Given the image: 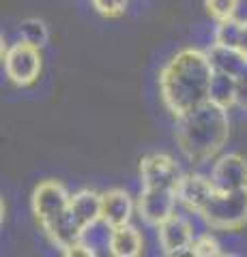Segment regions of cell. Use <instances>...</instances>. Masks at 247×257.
Returning <instances> with one entry per match:
<instances>
[{
    "mask_svg": "<svg viewBox=\"0 0 247 257\" xmlns=\"http://www.w3.org/2000/svg\"><path fill=\"white\" fill-rule=\"evenodd\" d=\"M95 11L103 18H118L127 9V0H91Z\"/></svg>",
    "mask_w": 247,
    "mask_h": 257,
    "instance_id": "cell-21",
    "label": "cell"
},
{
    "mask_svg": "<svg viewBox=\"0 0 247 257\" xmlns=\"http://www.w3.org/2000/svg\"><path fill=\"white\" fill-rule=\"evenodd\" d=\"M206 56H209V60L213 64V71H217V73L241 77L247 71V54L243 50H238V47L213 43L211 50L206 52Z\"/></svg>",
    "mask_w": 247,
    "mask_h": 257,
    "instance_id": "cell-11",
    "label": "cell"
},
{
    "mask_svg": "<svg viewBox=\"0 0 247 257\" xmlns=\"http://www.w3.org/2000/svg\"><path fill=\"white\" fill-rule=\"evenodd\" d=\"M140 178H142V184H144V187L177 191L183 174H181L179 163L172 157L161 155V152H153V155H146L142 159Z\"/></svg>",
    "mask_w": 247,
    "mask_h": 257,
    "instance_id": "cell-6",
    "label": "cell"
},
{
    "mask_svg": "<svg viewBox=\"0 0 247 257\" xmlns=\"http://www.w3.org/2000/svg\"><path fill=\"white\" fill-rule=\"evenodd\" d=\"M238 50H243L247 54V22L243 24V35H241V43H238Z\"/></svg>",
    "mask_w": 247,
    "mask_h": 257,
    "instance_id": "cell-23",
    "label": "cell"
},
{
    "mask_svg": "<svg viewBox=\"0 0 247 257\" xmlns=\"http://www.w3.org/2000/svg\"><path fill=\"white\" fill-rule=\"evenodd\" d=\"M177 191L174 189H150L144 187L142 195L138 199V212L148 225L159 227L163 221L177 212Z\"/></svg>",
    "mask_w": 247,
    "mask_h": 257,
    "instance_id": "cell-7",
    "label": "cell"
},
{
    "mask_svg": "<svg viewBox=\"0 0 247 257\" xmlns=\"http://www.w3.org/2000/svg\"><path fill=\"white\" fill-rule=\"evenodd\" d=\"M71 195L58 180H45L33 191V214L41 227L69 210Z\"/></svg>",
    "mask_w": 247,
    "mask_h": 257,
    "instance_id": "cell-5",
    "label": "cell"
},
{
    "mask_svg": "<svg viewBox=\"0 0 247 257\" xmlns=\"http://www.w3.org/2000/svg\"><path fill=\"white\" fill-rule=\"evenodd\" d=\"M112 234H114V225H110L106 219H97L82 229L79 242L89 248L91 257L108 255L110 244H112Z\"/></svg>",
    "mask_w": 247,
    "mask_h": 257,
    "instance_id": "cell-13",
    "label": "cell"
},
{
    "mask_svg": "<svg viewBox=\"0 0 247 257\" xmlns=\"http://www.w3.org/2000/svg\"><path fill=\"white\" fill-rule=\"evenodd\" d=\"M211 180L219 193L247 189V161L241 155H224L213 165Z\"/></svg>",
    "mask_w": 247,
    "mask_h": 257,
    "instance_id": "cell-9",
    "label": "cell"
},
{
    "mask_svg": "<svg viewBox=\"0 0 247 257\" xmlns=\"http://www.w3.org/2000/svg\"><path fill=\"white\" fill-rule=\"evenodd\" d=\"M131 214H133V202L127 191L112 189L101 195V219H106L110 225H114V227L127 225Z\"/></svg>",
    "mask_w": 247,
    "mask_h": 257,
    "instance_id": "cell-12",
    "label": "cell"
},
{
    "mask_svg": "<svg viewBox=\"0 0 247 257\" xmlns=\"http://www.w3.org/2000/svg\"><path fill=\"white\" fill-rule=\"evenodd\" d=\"M144 248V240H142L140 231L131 227L129 223L114 227L112 244H110V255L114 257H138Z\"/></svg>",
    "mask_w": 247,
    "mask_h": 257,
    "instance_id": "cell-15",
    "label": "cell"
},
{
    "mask_svg": "<svg viewBox=\"0 0 247 257\" xmlns=\"http://www.w3.org/2000/svg\"><path fill=\"white\" fill-rule=\"evenodd\" d=\"M159 231V244H161L163 253L166 255H183V253H189L191 242H194V227L191 223L174 212L168 221H163L161 225L157 227Z\"/></svg>",
    "mask_w": 247,
    "mask_h": 257,
    "instance_id": "cell-8",
    "label": "cell"
},
{
    "mask_svg": "<svg viewBox=\"0 0 247 257\" xmlns=\"http://www.w3.org/2000/svg\"><path fill=\"white\" fill-rule=\"evenodd\" d=\"M18 32H20V41L35 45V47H39V50H41V47L47 43V37H50L47 26H45L41 20H37V18L22 20Z\"/></svg>",
    "mask_w": 247,
    "mask_h": 257,
    "instance_id": "cell-17",
    "label": "cell"
},
{
    "mask_svg": "<svg viewBox=\"0 0 247 257\" xmlns=\"http://www.w3.org/2000/svg\"><path fill=\"white\" fill-rule=\"evenodd\" d=\"M177 142L191 163H202L224 148L230 135L228 109L213 101L194 107L177 118Z\"/></svg>",
    "mask_w": 247,
    "mask_h": 257,
    "instance_id": "cell-2",
    "label": "cell"
},
{
    "mask_svg": "<svg viewBox=\"0 0 247 257\" xmlns=\"http://www.w3.org/2000/svg\"><path fill=\"white\" fill-rule=\"evenodd\" d=\"M236 105L247 109V71L241 77H236Z\"/></svg>",
    "mask_w": 247,
    "mask_h": 257,
    "instance_id": "cell-22",
    "label": "cell"
},
{
    "mask_svg": "<svg viewBox=\"0 0 247 257\" xmlns=\"http://www.w3.org/2000/svg\"><path fill=\"white\" fill-rule=\"evenodd\" d=\"M204 7L217 22H224L236 15L238 0H204Z\"/></svg>",
    "mask_w": 247,
    "mask_h": 257,
    "instance_id": "cell-20",
    "label": "cell"
},
{
    "mask_svg": "<svg viewBox=\"0 0 247 257\" xmlns=\"http://www.w3.org/2000/svg\"><path fill=\"white\" fill-rule=\"evenodd\" d=\"M213 64L206 52L185 47L166 62L159 73V92L172 116H183L209 101Z\"/></svg>",
    "mask_w": 247,
    "mask_h": 257,
    "instance_id": "cell-1",
    "label": "cell"
},
{
    "mask_svg": "<svg viewBox=\"0 0 247 257\" xmlns=\"http://www.w3.org/2000/svg\"><path fill=\"white\" fill-rule=\"evenodd\" d=\"M71 212L77 219V223L82 225V229L86 227L89 223L101 219V195L95 191H77L75 195H71Z\"/></svg>",
    "mask_w": 247,
    "mask_h": 257,
    "instance_id": "cell-14",
    "label": "cell"
},
{
    "mask_svg": "<svg viewBox=\"0 0 247 257\" xmlns=\"http://www.w3.org/2000/svg\"><path fill=\"white\" fill-rule=\"evenodd\" d=\"M189 253L196 255V257H217V255H221V248H219L217 240H215L211 234H206V231H204V234L194 238Z\"/></svg>",
    "mask_w": 247,
    "mask_h": 257,
    "instance_id": "cell-19",
    "label": "cell"
},
{
    "mask_svg": "<svg viewBox=\"0 0 247 257\" xmlns=\"http://www.w3.org/2000/svg\"><path fill=\"white\" fill-rule=\"evenodd\" d=\"M209 101L217 103L221 107H232L236 103V77L228 73H213L211 79V90H209Z\"/></svg>",
    "mask_w": 247,
    "mask_h": 257,
    "instance_id": "cell-16",
    "label": "cell"
},
{
    "mask_svg": "<svg viewBox=\"0 0 247 257\" xmlns=\"http://www.w3.org/2000/svg\"><path fill=\"white\" fill-rule=\"evenodd\" d=\"M3 58H5L7 77L15 86H30L37 82L39 73H41V54H39V47L20 41L11 45L3 54Z\"/></svg>",
    "mask_w": 247,
    "mask_h": 257,
    "instance_id": "cell-4",
    "label": "cell"
},
{
    "mask_svg": "<svg viewBox=\"0 0 247 257\" xmlns=\"http://www.w3.org/2000/svg\"><path fill=\"white\" fill-rule=\"evenodd\" d=\"M206 225L211 229L234 231L247 225V189L215 193L211 202L202 208Z\"/></svg>",
    "mask_w": 247,
    "mask_h": 257,
    "instance_id": "cell-3",
    "label": "cell"
},
{
    "mask_svg": "<svg viewBox=\"0 0 247 257\" xmlns=\"http://www.w3.org/2000/svg\"><path fill=\"white\" fill-rule=\"evenodd\" d=\"M243 35V22H238L234 18L219 22L217 30H215V43L228 45V47H238Z\"/></svg>",
    "mask_w": 247,
    "mask_h": 257,
    "instance_id": "cell-18",
    "label": "cell"
},
{
    "mask_svg": "<svg viewBox=\"0 0 247 257\" xmlns=\"http://www.w3.org/2000/svg\"><path fill=\"white\" fill-rule=\"evenodd\" d=\"M215 193H217V189H215L213 180L198 174L183 176L177 187L179 204H183L187 210H196V212H202V208L211 202Z\"/></svg>",
    "mask_w": 247,
    "mask_h": 257,
    "instance_id": "cell-10",
    "label": "cell"
}]
</instances>
